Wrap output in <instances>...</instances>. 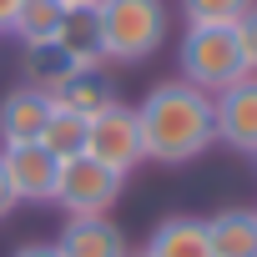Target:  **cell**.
Returning <instances> with one entry per match:
<instances>
[{
    "label": "cell",
    "instance_id": "cell-1",
    "mask_svg": "<svg viewBox=\"0 0 257 257\" xmlns=\"http://www.w3.org/2000/svg\"><path fill=\"white\" fill-rule=\"evenodd\" d=\"M137 121H142L147 162H162V167L197 162L207 147H217L212 96L197 91V86H187L182 76H177V81H157V86L142 96Z\"/></svg>",
    "mask_w": 257,
    "mask_h": 257
},
{
    "label": "cell",
    "instance_id": "cell-2",
    "mask_svg": "<svg viewBox=\"0 0 257 257\" xmlns=\"http://www.w3.org/2000/svg\"><path fill=\"white\" fill-rule=\"evenodd\" d=\"M101 41H106V61L116 66H142L167 46L172 31V11L167 0H101Z\"/></svg>",
    "mask_w": 257,
    "mask_h": 257
},
{
    "label": "cell",
    "instance_id": "cell-3",
    "mask_svg": "<svg viewBox=\"0 0 257 257\" xmlns=\"http://www.w3.org/2000/svg\"><path fill=\"white\" fill-rule=\"evenodd\" d=\"M177 66H182V81L207 91V96L252 76L247 56H242V41H237V26H187V36L177 46Z\"/></svg>",
    "mask_w": 257,
    "mask_h": 257
},
{
    "label": "cell",
    "instance_id": "cell-4",
    "mask_svg": "<svg viewBox=\"0 0 257 257\" xmlns=\"http://www.w3.org/2000/svg\"><path fill=\"white\" fill-rule=\"evenodd\" d=\"M121 192H126V177L81 152V157L61 162V172H56V197H51V202H61L66 217H111V207L121 202Z\"/></svg>",
    "mask_w": 257,
    "mask_h": 257
},
{
    "label": "cell",
    "instance_id": "cell-5",
    "mask_svg": "<svg viewBox=\"0 0 257 257\" xmlns=\"http://www.w3.org/2000/svg\"><path fill=\"white\" fill-rule=\"evenodd\" d=\"M86 157H96L101 167L132 177L142 162H147V147H142V121H137V106H106L91 116V132H86Z\"/></svg>",
    "mask_w": 257,
    "mask_h": 257
},
{
    "label": "cell",
    "instance_id": "cell-6",
    "mask_svg": "<svg viewBox=\"0 0 257 257\" xmlns=\"http://www.w3.org/2000/svg\"><path fill=\"white\" fill-rule=\"evenodd\" d=\"M212 116H217V142L257 157V76H242L237 86L212 96Z\"/></svg>",
    "mask_w": 257,
    "mask_h": 257
},
{
    "label": "cell",
    "instance_id": "cell-7",
    "mask_svg": "<svg viewBox=\"0 0 257 257\" xmlns=\"http://www.w3.org/2000/svg\"><path fill=\"white\" fill-rule=\"evenodd\" d=\"M51 121V96L36 86H11L0 96V147H31L41 142Z\"/></svg>",
    "mask_w": 257,
    "mask_h": 257
},
{
    "label": "cell",
    "instance_id": "cell-8",
    "mask_svg": "<svg viewBox=\"0 0 257 257\" xmlns=\"http://www.w3.org/2000/svg\"><path fill=\"white\" fill-rule=\"evenodd\" d=\"M0 162H6V177H11V187H16L21 202H51L56 197L61 162L41 142H31V147H0Z\"/></svg>",
    "mask_w": 257,
    "mask_h": 257
},
{
    "label": "cell",
    "instance_id": "cell-9",
    "mask_svg": "<svg viewBox=\"0 0 257 257\" xmlns=\"http://www.w3.org/2000/svg\"><path fill=\"white\" fill-rule=\"evenodd\" d=\"M56 247L61 257H132V242L111 217H66Z\"/></svg>",
    "mask_w": 257,
    "mask_h": 257
},
{
    "label": "cell",
    "instance_id": "cell-10",
    "mask_svg": "<svg viewBox=\"0 0 257 257\" xmlns=\"http://www.w3.org/2000/svg\"><path fill=\"white\" fill-rule=\"evenodd\" d=\"M56 106H66V111H81V116H96V111H106V106H116L121 96H116V81H111V71H101V66H76L61 86H56V96H51Z\"/></svg>",
    "mask_w": 257,
    "mask_h": 257
},
{
    "label": "cell",
    "instance_id": "cell-11",
    "mask_svg": "<svg viewBox=\"0 0 257 257\" xmlns=\"http://www.w3.org/2000/svg\"><path fill=\"white\" fill-rule=\"evenodd\" d=\"M147 257H212V242H207V217H162L142 247Z\"/></svg>",
    "mask_w": 257,
    "mask_h": 257
},
{
    "label": "cell",
    "instance_id": "cell-12",
    "mask_svg": "<svg viewBox=\"0 0 257 257\" xmlns=\"http://www.w3.org/2000/svg\"><path fill=\"white\" fill-rule=\"evenodd\" d=\"M212 257H257V207H222L207 217Z\"/></svg>",
    "mask_w": 257,
    "mask_h": 257
},
{
    "label": "cell",
    "instance_id": "cell-13",
    "mask_svg": "<svg viewBox=\"0 0 257 257\" xmlns=\"http://www.w3.org/2000/svg\"><path fill=\"white\" fill-rule=\"evenodd\" d=\"M61 51L76 61V66H101L106 61V41H101V16L96 6H76L66 11V26H61Z\"/></svg>",
    "mask_w": 257,
    "mask_h": 257
},
{
    "label": "cell",
    "instance_id": "cell-14",
    "mask_svg": "<svg viewBox=\"0 0 257 257\" xmlns=\"http://www.w3.org/2000/svg\"><path fill=\"white\" fill-rule=\"evenodd\" d=\"M76 71V61L61 51V41H31L21 51V86H36L46 96H56V86Z\"/></svg>",
    "mask_w": 257,
    "mask_h": 257
},
{
    "label": "cell",
    "instance_id": "cell-15",
    "mask_svg": "<svg viewBox=\"0 0 257 257\" xmlns=\"http://www.w3.org/2000/svg\"><path fill=\"white\" fill-rule=\"evenodd\" d=\"M86 132H91V116L81 111H66L51 101V121H46V132H41V147L56 157V162H71L86 152Z\"/></svg>",
    "mask_w": 257,
    "mask_h": 257
},
{
    "label": "cell",
    "instance_id": "cell-16",
    "mask_svg": "<svg viewBox=\"0 0 257 257\" xmlns=\"http://www.w3.org/2000/svg\"><path fill=\"white\" fill-rule=\"evenodd\" d=\"M61 26H66L61 0H21V11L11 21V36H21V46H31V41H56Z\"/></svg>",
    "mask_w": 257,
    "mask_h": 257
},
{
    "label": "cell",
    "instance_id": "cell-17",
    "mask_svg": "<svg viewBox=\"0 0 257 257\" xmlns=\"http://www.w3.org/2000/svg\"><path fill=\"white\" fill-rule=\"evenodd\" d=\"M257 0H182L187 26H237Z\"/></svg>",
    "mask_w": 257,
    "mask_h": 257
},
{
    "label": "cell",
    "instance_id": "cell-18",
    "mask_svg": "<svg viewBox=\"0 0 257 257\" xmlns=\"http://www.w3.org/2000/svg\"><path fill=\"white\" fill-rule=\"evenodd\" d=\"M237 41H242V56H247V71L257 76V6L237 21Z\"/></svg>",
    "mask_w": 257,
    "mask_h": 257
},
{
    "label": "cell",
    "instance_id": "cell-19",
    "mask_svg": "<svg viewBox=\"0 0 257 257\" xmlns=\"http://www.w3.org/2000/svg\"><path fill=\"white\" fill-rule=\"evenodd\" d=\"M16 207H21V197H16V187H11V177H6V162H0V222H6Z\"/></svg>",
    "mask_w": 257,
    "mask_h": 257
},
{
    "label": "cell",
    "instance_id": "cell-20",
    "mask_svg": "<svg viewBox=\"0 0 257 257\" xmlns=\"http://www.w3.org/2000/svg\"><path fill=\"white\" fill-rule=\"evenodd\" d=\"M11 257H61V247H56V242H26V247H16Z\"/></svg>",
    "mask_w": 257,
    "mask_h": 257
},
{
    "label": "cell",
    "instance_id": "cell-21",
    "mask_svg": "<svg viewBox=\"0 0 257 257\" xmlns=\"http://www.w3.org/2000/svg\"><path fill=\"white\" fill-rule=\"evenodd\" d=\"M21 11V0H0V36H11V21Z\"/></svg>",
    "mask_w": 257,
    "mask_h": 257
},
{
    "label": "cell",
    "instance_id": "cell-22",
    "mask_svg": "<svg viewBox=\"0 0 257 257\" xmlns=\"http://www.w3.org/2000/svg\"><path fill=\"white\" fill-rule=\"evenodd\" d=\"M66 11H76V6H101V0H61Z\"/></svg>",
    "mask_w": 257,
    "mask_h": 257
},
{
    "label": "cell",
    "instance_id": "cell-23",
    "mask_svg": "<svg viewBox=\"0 0 257 257\" xmlns=\"http://www.w3.org/2000/svg\"><path fill=\"white\" fill-rule=\"evenodd\" d=\"M132 257H147V252H132Z\"/></svg>",
    "mask_w": 257,
    "mask_h": 257
}]
</instances>
